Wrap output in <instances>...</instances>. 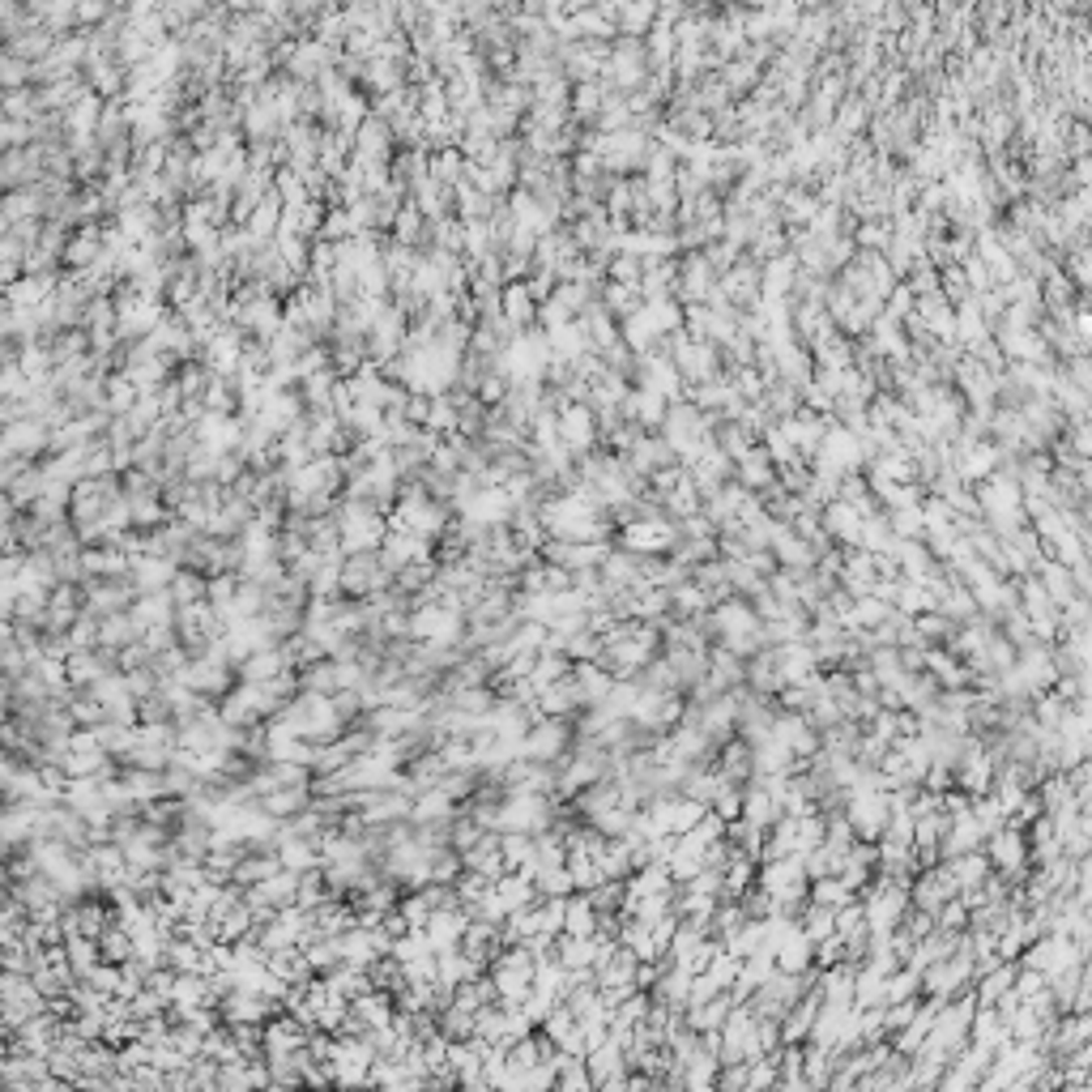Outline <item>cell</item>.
I'll list each match as a JSON object with an SVG mask.
<instances>
[{
  "label": "cell",
  "mask_w": 1092,
  "mask_h": 1092,
  "mask_svg": "<svg viewBox=\"0 0 1092 1092\" xmlns=\"http://www.w3.org/2000/svg\"><path fill=\"white\" fill-rule=\"evenodd\" d=\"M734 1011V998L722 990L718 998H709V1002H695V1007L683 1011V1025L695 1033V1037H705V1033H718L726 1025V1016Z\"/></svg>",
  "instance_id": "10"
},
{
  "label": "cell",
  "mask_w": 1092,
  "mask_h": 1092,
  "mask_svg": "<svg viewBox=\"0 0 1092 1092\" xmlns=\"http://www.w3.org/2000/svg\"><path fill=\"white\" fill-rule=\"evenodd\" d=\"M86 568H91V572H124V568H129V560H124L120 551H91V555H86Z\"/></svg>",
  "instance_id": "28"
},
{
  "label": "cell",
  "mask_w": 1092,
  "mask_h": 1092,
  "mask_svg": "<svg viewBox=\"0 0 1092 1092\" xmlns=\"http://www.w3.org/2000/svg\"><path fill=\"white\" fill-rule=\"evenodd\" d=\"M99 248H103V240L95 236V230H82V236L64 248V261H68V265H86V261L99 257Z\"/></svg>",
  "instance_id": "27"
},
{
  "label": "cell",
  "mask_w": 1092,
  "mask_h": 1092,
  "mask_svg": "<svg viewBox=\"0 0 1092 1092\" xmlns=\"http://www.w3.org/2000/svg\"><path fill=\"white\" fill-rule=\"evenodd\" d=\"M713 768L730 781V785H747L751 777H756V768H751V747L743 739H730L718 747V756H713Z\"/></svg>",
  "instance_id": "9"
},
{
  "label": "cell",
  "mask_w": 1092,
  "mask_h": 1092,
  "mask_svg": "<svg viewBox=\"0 0 1092 1092\" xmlns=\"http://www.w3.org/2000/svg\"><path fill=\"white\" fill-rule=\"evenodd\" d=\"M598 1092H623V1084H611V1088H598Z\"/></svg>",
  "instance_id": "32"
},
{
  "label": "cell",
  "mask_w": 1092,
  "mask_h": 1092,
  "mask_svg": "<svg viewBox=\"0 0 1092 1092\" xmlns=\"http://www.w3.org/2000/svg\"><path fill=\"white\" fill-rule=\"evenodd\" d=\"M564 935L568 939H594L598 935V913L589 905L585 892H572L564 901Z\"/></svg>",
  "instance_id": "11"
},
{
  "label": "cell",
  "mask_w": 1092,
  "mask_h": 1092,
  "mask_svg": "<svg viewBox=\"0 0 1092 1092\" xmlns=\"http://www.w3.org/2000/svg\"><path fill=\"white\" fill-rule=\"evenodd\" d=\"M495 1092H521V1088H516V1084H504V1088H495Z\"/></svg>",
  "instance_id": "31"
},
{
  "label": "cell",
  "mask_w": 1092,
  "mask_h": 1092,
  "mask_svg": "<svg viewBox=\"0 0 1092 1092\" xmlns=\"http://www.w3.org/2000/svg\"><path fill=\"white\" fill-rule=\"evenodd\" d=\"M649 998H653V1002H661V1007H670V1011H687V998H691V977H687L683 969H674V964H670V969L653 981Z\"/></svg>",
  "instance_id": "12"
},
{
  "label": "cell",
  "mask_w": 1092,
  "mask_h": 1092,
  "mask_svg": "<svg viewBox=\"0 0 1092 1092\" xmlns=\"http://www.w3.org/2000/svg\"><path fill=\"white\" fill-rule=\"evenodd\" d=\"M602 82H581V86H572V116L577 120H598L602 112Z\"/></svg>",
  "instance_id": "17"
},
{
  "label": "cell",
  "mask_w": 1092,
  "mask_h": 1092,
  "mask_svg": "<svg viewBox=\"0 0 1092 1092\" xmlns=\"http://www.w3.org/2000/svg\"><path fill=\"white\" fill-rule=\"evenodd\" d=\"M585 1067H589V1080H594V1088H611V1084H623L628 1080V1059H623V1050L619 1046H598V1050H589L585 1054Z\"/></svg>",
  "instance_id": "7"
},
{
  "label": "cell",
  "mask_w": 1092,
  "mask_h": 1092,
  "mask_svg": "<svg viewBox=\"0 0 1092 1092\" xmlns=\"http://www.w3.org/2000/svg\"><path fill=\"white\" fill-rule=\"evenodd\" d=\"M533 312H538V303L529 299L525 282H512L508 291H504V320H508V329L525 333V325H529V320H533Z\"/></svg>",
  "instance_id": "15"
},
{
  "label": "cell",
  "mask_w": 1092,
  "mask_h": 1092,
  "mask_svg": "<svg viewBox=\"0 0 1092 1092\" xmlns=\"http://www.w3.org/2000/svg\"><path fill=\"white\" fill-rule=\"evenodd\" d=\"M388 577V568L380 564V555L375 551H359V555H350V560L342 564V577H337V589L350 598H359V594H371V589H380Z\"/></svg>",
  "instance_id": "5"
},
{
  "label": "cell",
  "mask_w": 1092,
  "mask_h": 1092,
  "mask_svg": "<svg viewBox=\"0 0 1092 1092\" xmlns=\"http://www.w3.org/2000/svg\"><path fill=\"white\" fill-rule=\"evenodd\" d=\"M943 867H947V875H952L956 892H964V888H981V884H986V875H990V863H986V853H981V849L960 853V857H947Z\"/></svg>",
  "instance_id": "13"
},
{
  "label": "cell",
  "mask_w": 1092,
  "mask_h": 1092,
  "mask_svg": "<svg viewBox=\"0 0 1092 1092\" xmlns=\"http://www.w3.org/2000/svg\"><path fill=\"white\" fill-rule=\"evenodd\" d=\"M316 863H320V857H316V849L308 845V840H295V836L286 840V845H282V853H278V867H286V871H291V875H299L303 867H316Z\"/></svg>",
  "instance_id": "22"
},
{
  "label": "cell",
  "mask_w": 1092,
  "mask_h": 1092,
  "mask_svg": "<svg viewBox=\"0 0 1092 1092\" xmlns=\"http://www.w3.org/2000/svg\"><path fill=\"white\" fill-rule=\"evenodd\" d=\"M1016 973H1020V964H1016V960H1002V964H994L990 973L973 977V986H969L973 1002H977V1007H994V1002L1016 986Z\"/></svg>",
  "instance_id": "8"
},
{
  "label": "cell",
  "mask_w": 1092,
  "mask_h": 1092,
  "mask_svg": "<svg viewBox=\"0 0 1092 1092\" xmlns=\"http://www.w3.org/2000/svg\"><path fill=\"white\" fill-rule=\"evenodd\" d=\"M832 913H836V909H823V905H811V901L802 905V913H798V930H802V939H807L811 947L832 935Z\"/></svg>",
  "instance_id": "16"
},
{
  "label": "cell",
  "mask_w": 1092,
  "mask_h": 1092,
  "mask_svg": "<svg viewBox=\"0 0 1092 1092\" xmlns=\"http://www.w3.org/2000/svg\"><path fill=\"white\" fill-rule=\"evenodd\" d=\"M5 444L13 453H34L43 444V427H34V423H13L9 432H5Z\"/></svg>",
  "instance_id": "24"
},
{
  "label": "cell",
  "mask_w": 1092,
  "mask_h": 1092,
  "mask_svg": "<svg viewBox=\"0 0 1092 1092\" xmlns=\"http://www.w3.org/2000/svg\"><path fill=\"white\" fill-rule=\"evenodd\" d=\"M756 888L768 892L777 905L790 901H807V875H802L798 857H777V863H760L756 867Z\"/></svg>",
  "instance_id": "2"
},
{
  "label": "cell",
  "mask_w": 1092,
  "mask_h": 1092,
  "mask_svg": "<svg viewBox=\"0 0 1092 1092\" xmlns=\"http://www.w3.org/2000/svg\"><path fill=\"white\" fill-rule=\"evenodd\" d=\"M1084 150H1088V124L1076 120V124H1071V154L1084 158Z\"/></svg>",
  "instance_id": "30"
},
{
  "label": "cell",
  "mask_w": 1092,
  "mask_h": 1092,
  "mask_svg": "<svg viewBox=\"0 0 1092 1092\" xmlns=\"http://www.w3.org/2000/svg\"><path fill=\"white\" fill-rule=\"evenodd\" d=\"M606 270H611V282H615V286H640V278H644L640 257H628V253L611 257V265H606Z\"/></svg>",
  "instance_id": "25"
},
{
  "label": "cell",
  "mask_w": 1092,
  "mask_h": 1092,
  "mask_svg": "<svg viewBox=\"0 0 1092 1092\" xmlns=\"http://www.w3.org/2000/svg\"><path fill=\"white\" fill-rule=\"evenodd\" d=\"M986 840H990V853H986L990 871L1002 875L1007 884L1025 880V875H1029V836L1020 832V828H1007V823H1002V828L990 832Z\"/></svg>",
  "instance_id": "3"
},
{
  "label": "cell",
  "mask_w": 1092,
  "mask_h": 1092,
  "mask_svg": "<svg viewBox=\"0 0 1092 1092\" xmlns=\"http://www.w3.org/2000/svg\"><path fill=\"white\" fill-rule=\"evenodd\" d=\"M832 124H836V129H832V133H840V137H849V133H857V129H863V124H867V103H863V99H857V95H849L845 103H840V107H836V116H832Z\"/></svg>",
  "instance_id": "20"
},
{
  "label": "cell",
  "mask_w": 1092,
  "mask_h": 1092,
  "mask_svg": "<svg viewBox=\"0 0 1092 1092\" xmlns=\"http://www.w3.org/2000/svg\"><path fill=\"white\" fill-rule=\"evenodd\" d=\"M572 743H577V730H572V722H560V718H542V722H533L525 730V739L516 743V751H521V760H533V764H560Z\"/></svg>",
  "instance_id": "1"
},
{
  "label": "cell",
  "mask_w": 1092,
  "mask_h": 1092,
  "mask_svg": "<svg viewBox=\"0 0 1092 1092\" xmlns=\"http://www.w3.org/2000/svg\"><path fill=\"white\" fill-rule=\"evenodd\" d=\"M705 977H709V981H713V986H718V990H730V986H734V977H739V960H734V956L726 952V947H722V952L709 960Z\"/></svg>",
  "instance_id": "23"
},
{
  "label": "cell",
  "mask_w": 1092,
  "mask_h": 1092,
  "mask_svg": "<svg viewBox=\"0 0 1092 1092\" xmlns=\"http://www.w3.org/2000/svg\"><path fill=\"white\" fill-rule=\"evenodd\" d=\"M555 1092H598L594 1080H589L585 1059H572V1054H555Z\"/></svg>",
  "instance_id": "14"
},
{
  "label": "cell",
  "mask_w": 1092,
  "mask_h": 1092,
  "mask_svg": "<svg viewBox=\"0 0 1092 1092\" xmlns=\"http://www.w3.org/2000/svg\"><path fill=\"white\" fill-rule=\"evenodd\" d=\"M807 901H811V905H823V909H840V905H849V901H857V897H849V892L840 888L836 875H828V880L807 884Z\"/></svg>",
  "instance_id": "18"
},
{
  "label": "cell",
  "mask_w": 1092,
  "mask_h": 1092,
  "mask_svg": "<svg viewBox=\"0 0 1092 1092\" xmlns=\"http://www.w3.org/2000/svg\"><path fill=\"white\" fill-rule=\"evenodd\" d=\"M773 739L790 751L798 764H807L815 751H819V734L811 730V722L802 718V713H777V718H773Z\"/></svg>",
  "instance_id": "6"
},
{
  "label": "cell",
  "mask_w": 1092,
  "mask_h": 1092,
  "mask_svg": "<svg viewBox=\"0 0 1092 1092\" xmlns=\"http://www.w3.org/2000/svg\"><path fill=\"white\" fill-rule=\"evenodd\" d=\"M555 427H560V444L572 457H585L598 444V419L585 402H568L560 415H555Z\"/></svg>",
  "instance_id": "4"
},
{
  "label": "cell",
  "mask_w": 1092,
  "mask_h": 1092,
  "mask_svg": "<svg viewBox=\"0 0 1092 1092\" xmlns=\"http://www.w3.org/2000/svg\"><path fill=\"white\" fill-rule=\"evenodd\" d=\"M905 998H922V977L913 969H897L888 973V986H884V1007L888 1002H905Z\"/></svg>",
  "instance_id": "19"
},
{
  "label": "cell",
  "mask_w": 1092,
  "mask_h": 1092,
  "mask_svg": "<svg viewBox=\"0 0 1092 1092\" xmlns=\"http://www.w3.org/2000/svg\"><path fill=\"white\" fill-rule=\"evenodd\" d=\"M30 77L26 60H13V56H0V86H22Z\"/></svg>",
  "instance_id": "29"
},
{
  "label": "cell",
  "mask_w": 1092,
  "mask_h": 1092,
  "mask_svg": "<svg viewBox=\"0 0 1092 1092\" xmlns=\"http://www.w3.org/2000/svg\"><path fill=\"white\" fill-rule=\"evenodd\" d=\"M308 802V790H270L265 794V815H291Z\"/></svg>",
  "instance_id": "26"
},
{
  "label": "cell",
  "mask_w": 1092,
  "mask_h": 1092,
  "mask_svg": "<svg viewBox=\"0 0 1092 1092\" xmlns=\"http://www.w3.org/2000/svg\"><path fill=\"white\" fill-rule=\"evenodd\" d=\"M606 312H619L623 320L636 316L640 312V291L636 286H615V282H606V303H602Z\"/></svg>",
  "instance_id": "21"
}]
</instances>
